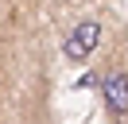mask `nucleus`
Wrapping results in <instances>:
<instances>
[{
	"instance_id": "nucleus-2",
	"label": "nucleus",
	"mask_w": 128,
	"mask_h": 124,
	"mask_svg": "<svg viewBox=\"0 0 128 124\" xmlns=\"http://www.w3.org/2000/svg\"><path fill=\"white\" fill-rule=\"evenodd\" d=\"M97 46H101V23H97V20L74 23L70 35L62 39V50H66V58H70V62H86Z\"/></svg>"
},
{
	"instance_id": "nucleus-1",
	"label": "nucleus",
	"mask_w": 128,
	"mask_h": 124,
	"mask_svg": "<svg viewBox=\"0 0 128 124\" xmlns=\"http://www.w3.org/2000/svg\"><path fill=\"white\" fill-rule=\"evenodd\" d=\"M101 101L116 124H128V70L124 66H109L101 74Z\"/></svg>"
}]
</instances>
